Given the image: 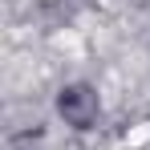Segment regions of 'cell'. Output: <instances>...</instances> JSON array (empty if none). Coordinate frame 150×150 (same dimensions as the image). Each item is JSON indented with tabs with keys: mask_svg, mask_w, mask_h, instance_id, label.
Returning a JSON list of instances; mask_svg holds the SVG:
<instances>
[{
	"mask_svg": "<svg viewBox=\"0 0 150 150\" xmlns=\"http://www.w3.org/2000/svg\"><path fill=\"white\" fill-rule=\"evenodd\" d=\"M57 110H61V118L69 126H77V130H89V126L98 122V110H101V101L98 93H93V85H65L61 93H57Z\"/></svg>",
	"mask_w": 150,
	"mask_h": 150,
	"instance_id": "cell-1",
	"label": "cell"
}]
</instances>
